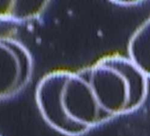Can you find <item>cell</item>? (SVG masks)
<instances>
[{
    "label": "cell",
    "instance_id": "4",
    "mask_svg": "<svg viewBox=\"0 0 150 136\" xmlns=\"http://www.w3.org/2000/svg\"><path fill=\"white\" fill-rule=\"evenodd\" d=\"M128 57L150 78V18L141 23L128 42Z\"/></svg>",
    "mask_w": 150,
    "mask_h": 136
},
{
    "label": "cell",
    "instance_id": "5",
    "mask_svg": "<svg viewBox=\"0 0 150 136\" xmlns=\"http://www.w3.org/2000/svg\"><path fill=\"white\" fill-rule=\"evenodd\" d=\"M46 3L28 1H0V23H21L36 19Z\"/></svg>",
    "mask_w": 150,
    "mask_h": 136
},
{
    "label": "cell",
    "instance_id": "6",
    "mask_svg": "<svg viewBox=\"0 0 150 136\" xmlns=\"http://www.w3.org/2000/svg\"><path fill=\"white\" fill-rule=\"evenodd\" d=\"M0 136H1V135H0Z\"/></svg>",
    "mask_w": 150,
    "mask_h": 136
},
{
    "label": "cell",
    "instance_id": "2",
    "mask_svg": "<svg viewBox=\"0 0 150 136\" xmlns=\"http://www.w3.org/2000/svg\"><path fill=\"white\" fill-rule=\"evenodd\" d=\"M84 71L109 120L133 112L147 96L148 77L129 57L105 56Z\"/></svg>",
    "mask_w": 150,
    "mask_h": 136
},
{
    "label": "cell",
    "instance_id": "3",
    "mask_svg": "<svg viewBox=\"0 0 150 136\" xmlns=\"http://www.w3.org/2000/svg\"><path fill=\"white\" fill-rule=\"evenodd\" d=\"M33 59L20 41L0 36V100L20 93L30 81Z\"/></svg>",
    "mask_w": 150,
    "mask_h": 136
},
{
    "label": "cell",
    "instance_id": "1",
    "mask_svg": "<svg viewBox=\"0 0 150 136\" xmlns=\"http://www.w3.org/2000/svg\"><path fill=\"white\" fill-rule=\"evenodd\" d=\"M35 102L43 119L67 136H80L109 122L84 69L52 71L38 81Z\"/></svg>",
    "mask_w": 150,
    "mask_h": 136
}]
</instances>
